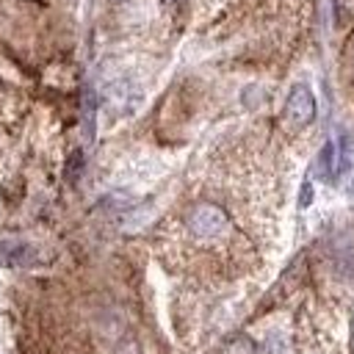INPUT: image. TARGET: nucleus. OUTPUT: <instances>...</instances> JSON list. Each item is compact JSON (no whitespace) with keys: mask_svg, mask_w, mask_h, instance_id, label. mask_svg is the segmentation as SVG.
Wrapping results in <instances>:
<instances>
[{"mask_svg":"<svg viewBox=\"0 0 354 354\" xmlns=\"http://www.w3.org/2000/svg\"><path fill=\"white\" fill-rule=\"evenodd\" d=\"M169 3H180V0H169Z\"/></svg>","mask_w":354,"mask_h":354,"instance_id":"nucleus-7","label":"nucleus"},{"mask_svg":"<svg viewBox=\"0 0 354 354\" xmlns=\"http://www.w3.org/2000/svg\"><path fill=\"white\" fill-rule=\"evenodd\" d=\"M119 354H138V351H136V346H133V343H127V346H124Z\"/></svg>","mask_w":354,"mask_h":354,"instance_id":"nucleus-6","label":"nucleus"},{"mask_svg":"<svg viewBox=\"0 0 354 354\" xmlns=\"http://www.w3.org/2000/svg\"><path fill=\"white\" fill-rule=\"evenodd\" d=\"M310 199H313V188H310V183H304V185H301V199H299V205H301V207H307V205H310Z\"/></svg>","mask_w":354,"mask_h":354,"instance_id":"nucleus-5","label":"nucleus"},{"mask_svg":"<svg viewBox=\"0 0 354 354\" xmlns=\"http://www.w3.org/2000/svg\"><path fill=\"white\" fill-rule=\"evenodd\" d=\"M285 116L290 119V124L296 127H304L315 119V97L307 86H293L290 94H288V102H285Z\"/></svg>","mask_w":354,"mask_h":354,"instance_id":"nucleus-2","label":"nucleus"},{"mask_svg":"<svg viewBox=\"0 0 354 354\" xmlns=\"http://www.w3.org/2000/svg\"><path fill=\"white\" fill-rule=\"evenodd\" d=\"M188 230L196 238H218L227 230V213L213 202H199L188 213Z\"/></svg>","mask_w":354,"mask_h":354,"instance_id":"nucleus-1","label":"nucleus"},{"mask_svg":"<svg viewBox=\"0 0 354 354\" xmlns=\"http://www.w3.org/2000/svg\"><path fill=\"white\" fill-rule=\"evenodd\" d=\"M340 169H346V158L337 155V144L335 141H326L324 149H321V155H318V174L329 180Z\"/></svg>","mask_w":354,"mask_h":354,"instance_id":"nucleus-3","label":"nucleus"},{"mask_svg":"<svg viewBox=\"0 0 354 354\" xmlns=\"http://www.w3.org/2000/svg\"><path fill=\"white\" fill-rule=\"evenodd\" d=\"M30 257H33V249L22 241L0 243V263H6V266H25V263H30Z\"/></svg>","mask_w":354,"mask_h":354,"instance_id":"nucleus-4","label":"nucleus"}]
</instances>
